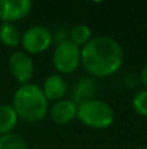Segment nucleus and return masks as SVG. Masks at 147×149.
I'll list each match as a JSON object with an SVG mask.
<instances>
[{"instance_id": "nucleus-1", "label": "nucleus", "mask_w": 147, "mask_h": 149, "mask_svg": "<svg viewBox=\"0 0 147 149\" xmlns=\"http://www.w3.org/2000/svg\"><path fill=\"white\" fill-rule=\"evenodd\" d=\"M124 63V50L116 39L107 36L93 37L81 49V64L95 77L116 73Z\"/></svg>"}, {"instance_id": "nucleus-2", "label": "nucleus", "mask_w": 147, "mask_h": 149, "mask_svg": "<svg viewBox=\"0 0 147 149\" xmlns=\"http://www.w3.org/2000/svg\"><path fill=\"white\" fill-rule=\"evenodd\" d=\"M12 106L18 118L25 122H39L48 113V101L42 88L31 82L21 85L16 90Z\"/></svg>"}, {"instance_id": "nucleus-3", "label": "nucleus", "mask_w": 147, "mask_h": 149, "mask_svg": "<svg viewBox=\"0 0 147 149\" xmlns=\"http://www.w3.org/2000/svg\"><path fill=\"white\" fill-rule=\"evenodd\" d=\"M77 119L93 130H106L115 122V111L109 103L93 98L77 105Z\"/></svg>"}, {"instance_id": "nucleus-4", "label": "nucleus", "mask_w": 147, "mask_h": 149, "mask_svg": "<svg viewBox=\"0 0 147 149\" xmlns=\"http://www.w3.org/2000/svg\"><path fill=\"white\" fill-rule=\"evenodd\" d=\"M55 70L59 74H70L73 73L81 64V49L77 47L69 39L56 43L52 55Z\"/></svg>"}, {"instance_id": "nucleus-5", "label": "nucleus", "mask_w": 147, "mask_h": 149, "mask_svg": "<svg viewBox=\"0 0 147 149\" xmlns=\"http://www.w3.org/2000/svg\"><path fill=\"white\" fill-rule=\"evenodd\" d=\"M54 41L51 30L43 25H33L23 31L21 45L23 51L29 55H36L49 49Z\"/></svg>"}, {"instance_id": "nucleus-6", "label": "nucleus", "mask_w": 147, "mask_h": 149, "mask_svg": "<svg viewBox=\"0 0 147 149\" xmlns=\"http://www.w3.org/2000/svg\"><path fill=\"white\" fill-rule=\"evenodd\" d=\"M9 72L21 85L29 84L34 74L33 59L25 51H14L8 59Z\"/></svg>"}, {"instance_id": "nucleus-7", "label": "nucleus", "mask_w": 147, "mask_h": 149, "mask_svg": "<svg viewBox=\"0 0 147 149\" xmlns=\"http://www.w3.org/2000/svg\"><path fill=\"white\" fill-rule=\"evenodd\" d=\"M30 0H0V21L13 24L25 18L31 12Z\"/></svg>"}, {"instance_id": "nucleus-8", "label": "nucleus", "mask_w": 147, "mask_h": 149, "mask_svg": "<svg viewBox=\"0 0 147 149\" xmlns=\"http://www.w3.org/2000/svg\"><path fill=\"white\" fill-rule=\"evenodd\" d=\"M49 118L57 126H67L77 118V105L70 98L57 101L49 109Z\"/></svg>"}, {"instance_id": "nucleus-9", "label": "nucleus", "mask_w": 147, "mask_h": 149, "mask_svg": "<svg viewBox=\"0 0 147 149\" xmlns=\"http://www.w3.org/2000/svg\"><path fill=\"white\" fill-rule=\"evenodd\" d=\"M42 90H43V94L47 98V101L57 102L60 100H64L69 89H68V84L64 76L59 73H52L47 76V79L44 80Z\"/></svg>"}, {"instance_id": "nucleus-10", "label": "nucleus", "mask_w": 147, "mask_h": 149, "mask_svg": "<svg viewBox=\"0 0 147 149\" xmlns=\"http://www.w3.org/2000/svg\"><path fill=\"white\" fill-rule=\"evenodd\" d=\"M96 92H98V85L93 79L81 77L80 80L76 81V84L70 89V95H72L70 100L76 105H80V103L85 102V101L95 98Z\"/></svg>"}, {"instance_id": "nucleus-11", "label": "nucleus", "mask_w": 147, "mask_h": 149, "mask_svg": "<svg viewBox=\"0 0 147 149\" xmlns=\"http://www.w3.org/2000/svg\"><path fill=\"white\" fill-rule=\"evenodd\" d=\"M18 115L12 105L4 103L0 106V135L10 134L17 126Z\"/></svg>"}, {"instance_id": "nucleus-12", "label": "nucleus", "mask_w": 147, "mask_h": 149, "mask_svg": "<svg viewBox=\"0 0 147 149\" xmlns=\"http://www.w3.org/2000/svg\"><path fill=\"white\" fill-rule=\"evenodd\" d=\"M21 31L14 24L1 22L0 25V42L7 47H17L21 45Z\"/></svg>"}, {"instance_id": "nucleus-13", "label": "nucleus", "mask_w": 147, "mask_h": 149, "mask_svg": "<svg viewBox=\"0 0 147 149\" xmlns=\"http://www.w3.org/2000/svg\"><path fill=\"white\" fill-rule=\"evenodd\" d=\"M91 37V29L87 25H83V24H78V25L73 26L69 31V41L72 43H74L77 47L82 49L86 43H87Z\"/></svg>"}, {"instance_id": "nucleus-14", "label": "nucleus", "mask_w": 147, "mask_h": 149, "mask_svg": "<svg viewBox=\"0 0 147 149\" xmlns=\"http://www.w3.org/2000/svg\"><path fill=\"white\" fill-rule=\"evenodd\" d=\"M0 149H27V144L21 135L10 132L0 135Z\"/></svg>"}, {"instance_id": "nucleus-15", "label": "nucleus", "mask_w": 147, "mask_h": 149, "mask_svg": "<svg viewBox=\"0 0 147 149\" xmlns=\"http://www.w3.org/2000/svg\"><path fill=\"white\" fill-rule=\"evenodd\" d=\"M133 110L141 116H147V89L138 90L132 100Z\"/></svg>"}, {"instance_id": "nucleus-16", "label": "nucleus", "mask_w": 147, "mask_h": 149, "mask_svg": "<svg viewBox=\"0 0 147 149\" xmlns=\"http://www.w3.org/2000/svg\"><path fill=\"white\" fill-rule=\"evenodd\" d=\"M141 82L145 86V89H147V63L143 65L142 71H141Z\"/></svg>"}, {"instance_id": "nucleus-17", "label": "nucleus", "mask_w": 147, "mask_h": 149, "mask_svg": "<svg viewBox=\"0 0 147 149\" xmlns=\"http://www.w3.org/2000/svg\"><path fill=\"white\" fill-rule=\"evenodd\" d=\"M137 149H147V147H139V148H137Z\"/></svg>"}, {"instance_id": "nucleus-18", "label": "nucleus", "mask_w": 147, "mask_h": 149, "mask_svg": "<svg viewBox=\"0 0 147 149\" xmlns=\"http://www.w3.org/2000/svg\"><path fill=\"white\" fill-rule=\"evenodd\" d=\"M0 84H1V80H0Z\"/></svg>"}]
</instances>
